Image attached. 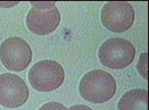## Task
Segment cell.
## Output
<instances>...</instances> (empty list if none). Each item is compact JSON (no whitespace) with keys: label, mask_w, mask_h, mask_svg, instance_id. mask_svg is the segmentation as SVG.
Masks as SVG:
<instances>
[{"label":"cell","mask_w":149,"mask_h":110,"mask_svg":"<svg viewBox=\"0 0 149 110\" xmlns=\"http://www.w3.org/2000/svg\"><path fill=\"white\" fill-rule=\"evenodd\" d=\"M117 84L113 76L100 69L86 73L79 83L81 97L92 103H103L111 100L116 93Z\"/></svg>","instance_id":"6da1fadb"},{"label":"cell","mask_w":149,"mask_h":110,"mask_svg":"<svg viewBox=\"0 0 149 110\" xmlns=\"http://www.w3.org/2000/svg\"><path fill=\"white\" fill-rule=\"evenodd\" d=\"M98 60L103 66L122 69L129 66L136 57V48L124 38H110L98 49Z\"/></svg>","instance_id":"7a4b0ae2"},{"label":"cell","mask_w":149,"mask_h":110,"mask_svg":"<svg viewBox=\"0 0 149 110\" xmlns=\"http://www.w3.org/2000/svg\"><path fill=\"white\" fill-rule=\"evenodd\" d=\"M33 8L27 13L26 24L36 35H47L57 29L61 22L60 11L55 2H31Z\"/></svg>","instance_id":"3957f363"},{"label":"cell","mask_w":149,"mask_h":110,"mask_svg":"<svg viewBox=\"0 0 149 110\" xmlns=\"http://www.w3.org/2000/svg\"><path fill=\"white\" fill-rule=\"evenodd\" d=\"M64 70L55 61L45 60L36 63L29 72L31 87L38 92H51L58 89L64 81Z\"/></svg>","instance_id":"277c9868"},{"label":"cell","mask_w":149,"mask_h":110,"mask_svg":"<svg viewBox=\"0 0 149 110\" xmlns=\"http://www.w3.org/2000/svg\"><path fill=\"white\" fill-rule=\"evenodd\" d=\"M31 60V48L22 38L10 37L0 45V61L8 70L22 71Z\"/></svg>","instance_id":"5b68a950"},{"label":"cell","mask_w":149,"mask_h":110,"mask_svg":"<svg viewBox=\"0 0 149 110\" xmlns=\"http://www.w3.org/2000/svg\"><path fill=\"white\" fill-rule=\"evenodd\" d=\"M100 19L109 31L121 33L133 26L134 10L127 1H109L102 7Z\"/></svg>","instance_id":"8992f818"},{"label":"cell","mask_w":149,"mask_h":110,"mask_svg":"<svg viewBox=\"0 0 149 110\" xmlns=\"http://www.w3.org/2000/svg\"><path fill=\"white\" fill-rule=\"evenodd\" d=\"M29 95V88L21 77L12 73L0 75V105L19 107L26 102Z\"/></svg>","instance_id":"52a82bcc"},{"label":"cell","mask_w":149,"mask_h":110,"mask_svg":"<svg viewBox=\"0 0 149 110\" xmlns=\"http://www.w3.org/2000/svg\"><path fill=\"white\" fill-rule=\"evenodd\" d=\"M118 110H148V92L134 89L123 95L118 102Z\"/></svg>","instance_id":"ba28073f"},{"label":"cell","mask_w":149,"mask_h":110,"mask_svg":"<svg viewBox=\"0 0 149 110\" xmlns=\"http://www.w3.org/2000/svg\"><path fill=\"white\" fill-rule=\"evenodd\" d=\"M147 57H148V54L147 53H143L140 55V58H139V63H137V70H139V73L140 75L142 76L144 80H148V75H147V63H148V60H147Z\"/></svg>","instance_id":"9c48e42d"},{"label":"cell","mask_w":149,"mask_h":110,"mask_svg":"<svg viewBox=\"0 0 149 110\" xmlns=\"http://www.w3.org/2000/svg\"><path fill=\"white\" fill-rule=\"evenodd\" d=\"M38 110H68L65 106L58 102H47L43 104Z\"/></svg>","instance_id":"30bf717a"},{"label":"cell","mask_w":149,"mask_h":110,"mask_svg":"<svg viewBox=\"0 0 149 110\" xmlns=\"http://www.w3.org/2000/svg\"><path fill=\"white\" fill-rule=\"evenodd\" d=\"M68 110H93V109L86 105H73L70 108H68Z\"/></svg>","instance_id":"8fae6325"}]
</instances>
